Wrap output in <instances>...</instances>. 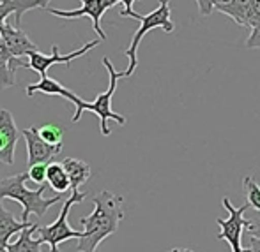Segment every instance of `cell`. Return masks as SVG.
Wrapping results in <instances>:
<instances>
[{"instance_id":"cell-1","label":"cell","mask_w":260,"mask_h":252,"mask_svg":"<svg viewBox=\"0 0 260 252\" xmlns=\"http://www.w3.org/2000/svg\"><path fill=\"white\" fill-rule=\"evenodd\" d=\"M94 212L87 217H80V226H83L85 236L78 240L76 252H96L101 242L117 233L120 221L124 219L122 196L110 191H101L92 198Z\"/></svg>"},{"instance_id":"cell-2","label":"cell","mask_w":260,"mask_h":252,"mask_svg":"<svg viewBox=\"0 0 260 252\" xmlns=\"http://www.w3.org/2000/svg\"><path fill=\"white\" fill-rule=\"evenodd\" d=\"M27 180V173H16L13 177L0 180V199H13V201L20 203L23 206V212H21V221L23 222H28L30 214L38 215L39 219L45 217L50 206L62 201V194H57L53 198H43L46 191L45 184L39 185V189H36V191H30L25 185Z\"/></svg>"},{"instance_id":"cell-3","label":"cell","mask_w":260,"mask_h":252,"mask_svg":"<svg viewBox=\"0 0 260 252\" xmlns=\"http://www.w3.org/2000/svg\"><path fill=\"white\" fill-rule=\"evenodd\" d=\"M133 18L140 20L142 25H140V28L135 32L133 39H131L129 48L124 51V53H126V57L129 58V65H127L126 71H122L124 78H129V76H133L135 69H137V65H138L137 50H138L140 41L145 37V34H149V32L154 30V28H163L167 34H172V32L175 30L174 23H172V11H170V2H168V0H159V6H157L152 13H149V14L135 13Z\"/></svg>"},{"instance_id":"cell-4","label":"cell","mask_w":260,"mask_h":252,"mask_svg":"<svg viewBox=\"0 0 260 252\" xmlns=\"http://www.w3.org/2000/svg\"><path fill=\"white\" fill-rule=\"evenodd\" d=\"M87 198V192H80V191H73V194L69 196L68 199L62 204L60 215L55 222L48 226H38L34 231L36 238L41 240L43 243H48L50 245V252H58V245L62 242H68V240H80L85 236V231H76V229L71 228L68 217H69V210H71L73 204L82 203L83 199Z\"/></svg>"},{"instance_id":"cell-5","label":"cell","mask_w":260,"mask_h":252,"mask_svg":"<svg viewBox=\"0 0 260 252\" xmlns=\"http://www.w3.org/2000/svg\"><path fill=\"white\" fill-rule=\"evenodd\" d=\"M103 65L106 67V71H108V78H110L108 89H106L103 94H100V96L96 97V101H92V102L83 101L82 113L83 111H92L94 115L100 116L101 134H103V136H110V134H112V131L108 129V120H115L119 125H124V123H126V118L112 109V97H113V94H115V90H117V81H119L120 78H124V72H117L108 57L103 58Z\"/></svg>"},{"instance_id":"cell-6","label":"cell","mask_w":260,"mask_h":252,"mask_svg":"<svg viewBox=\"0 0 260 252\" xmlns=\"http://www.w3.org/2000/svg\"><path fill=\"white\" fill-rule=\"evenodd\" d=\"M223 208L229 212L226 219H216V224L219 226V233L216 238L229 242L232 252H239L243 249V233L250 228L251 221L244 219V212L250 208V204L244 203L239 208L234 206V203L229 198H223Z\"/></svg>"},{"instance_id":"cell-7","label":"cell","mask_w":260,"mask_h":252,"mask_svg":"<svg viewBox=\"0 0 260 252\" xmlns=\"http://www.w3.org/2000/svg\"><path fill=\"white\" fill-rule=\"evenodd\" d=\"M100 45H101V39H94V41H89L87 45H83L80 50H75V51H71V53H68V55L58 53L57 46H52V55H45V53H41L39 50L32 51V53L28 55V67H30L32 71L38 72V74L46 76V72H48V69L52 67V65L66 64L69 67L75 58L83 57L87 51H90L92 48H96V46H100Z\"/></svg>"},{"instance_id":"cell-8","label":"cell","mask_w":260,"mask_h":252,"mask_svg":"<svg viewBox=\"0 0 260 252\" xmlns=\"http://www.w3.org/2000/svg\"><path fill=\"white\" fill-rule=\"evenodd\" d=\"M82 7L75 11H62V9H48L50 14L57 18H64V20H76V18H90L92 20V28L98 35H100L101 41L106 39V34L101 28V18H103L105 11L113 7L112 0H80Z\"/></svg>"},{"instance_id":"cell-9","label":"cell","mask_w":260,"mask_h":252,"mask_svg":"<svg viewBox=\"0 0 260 252\" xmlns=\"http://www.w3.org/2000/svg\"><path fill=\"white\" fill-rule=\"evenodd\" d=\"M21 136L27 141V166L36 164H48L52 162L55 155H58L62 150V145H52L45 141L39 134V127H28L21 131Z\"/></svg>"},{"instance_id":"cell-10","label":"cell","mask_w":260,"mask_h":252,"mask_svg":"<svg viewBox=\"0 0 260 252\" xmlns=\"http://www.w3.org/2000/svg\"><path fill=\"white\" fill-rule=\"evenodd\" d=\"M20 131L14 122V116L6 108H0V164L13 166Z\"/></svg>"},{"instance_id":"cell-11","label":"cell","mask_w":260,"mask_h":252,"mask_svg":"<svg viewBox=\"0 0 260 252\" xmlns=\"http://www.w3.org/2000/svg\"><path fill=\"white\" fill-rule=\"evenodd\" d=\"M25 92H27L28 97H32L34 94H38V92L39 94H46V96H60V97H64V99L71 101L73 104H75V115H73V122H78L80 116H82L83 99H80L75 92H71L69 89H66L60 81L50 78L48 74L41 76V79H39L38 83H30V85H27V90H25Z\"/></svg>"},{"instance_id":"cell-12","label":"cell","mask_w":260,"mask_h":252,"mask_svg":"<svg viewBox=\"0 0 260 252\" xmlns=\"http://www.w3.org/2000/svg\"><path fill=\"white\" fill-rule=\"evenodd\" d=\"M0 35H2L4 41V50L14 58L28 57L32 51H38L36 45L21 28L11 27L7 21L4 25H0Z\"/></svg>"},{"instance_id":"cell-13","label":"cell","mask_w":260,"mask_h":252,"mask_svg":"<svg viewBox=\"0 0 260 252\" xmlns=\"http://www.w3.org/2000/svg\"><path fill=\"white\" fill-rule=\"evenodd\" d=\"M36 7H41L39 0H0V25H4L7 18L14 14V27L20 28L21 16Z\"/></svg>"},{"instance_id":"cell-14","label":"cell","mask_w":260,"mask_h":252,"mask_svg":"<svg viewBox=\"0 0 260 252\" xmlns=\"http://www.w3.org/2000/svg\"><path fill=\"white\" fill-rule=\"evenodd\" d=\"M32 222H18L14 219L13 212H9L4 206L2 199H0V249H6L9 245V240L13 235L21 233L27 226H30Z\"/></svg>"},{"instance_id":"cell-15","label":"cell","mask_w":260,"mask_h":252,"mask_svg":"<svg viewBox=\"0 0 260 252\" xmlns=\"http://www.w3.org/2000/svg\"><path fill=\"white\" fill-rule=\"evenodd\" d=\"M18 67H28V62L14 58L6 50H0V90H6L14 85Z\"/></svg>"},{"instance_id":"cell-16","label":"cell","mask_w":260,"mask_h":252,"mask_svg":"<svg viewBox=\"0 0 260 252\" xmlns=\"http://www.w3.org/2000/svg\"><path fill=\"white\" fill-rule=\"evenodd\" d=\"M66 171L69 175V182H71V191H78L80 185H83L92 175L90 166L82 159H76V157H66L62 160Z\"/></svg>"},{"instance_id":"cell-17","label":"cell","mask_w":260,"mask_h":252,"mask_svg":"<svg viewBox=\"0 0 260 252\" xmlns=\"http://www.w3.org/2000/svg\"><path fill=\"white\" fill-rule=\"evenodd\" d=\"M251 2H253V0H230V2H226V4H218V6H214V11L226 14V16L236 21L239 27L246 28V20H248Z\"/></svg>"},{"instance_id":"cell-18","label":"cell","mask_w":260,"mask_h":252,"mask_svg":"<svg viewBox=\"0 0 260 252\" xmlns=\"http://www.w3.org/2000/svg\"><path fill=\"white\" fill-rule=\"evenodd\" d=\"M36 228H38L36 222H32L30 226H27V228L20 233L16 242L9 243V245L6 247L7 252H41V247L45 245V243H43L41 240L34 238Z\"/></svg>"},{"instance_id":"cell-19","label":"cell","mask_w":260,"mask_h":252,"mask_svg":"<svg viewBox=\"0 0 260 252\" xmlns=\"http://www.w3.org/2000/svg\"><path fill=\"white\" fill-rule=\"evenodd\" d=\"M46 182L48 185L58 194H64L71 189V182H69V175L66 171L62 162H48V175H46Z\"/></svg>"},{"instance_id":"cell-20","label":"cell","mask_w":260,"mask_h":252,"mask_svg":"<svg viewBox=\"0 0 260 252\" xmlns=\"http://www.w3.org/2000/svg\"><path fill=\"white\" fill-rule=\"evenodd\" d=\"M243 187L244 194H246V203L250 204V208L260 212V185L257 184V180L253 177H244Z\"/></svg>"},{"instance_id":"cell-21","label":"cell","mask_w":260,"mask_h":252,"mask_svg":"<svg viewBox=\"0 0 260 252\" xmlns=\"http://www.w3.org/2000/svg\"><path fill=\"white\" fill-rule=\"evenodd\" d=\"M39 134L45 141L52 145H62V140H64V133L58 125L55 123H46V125L39 127Z\"/></svg>"},{"instance_id":"cell-22","label":"cell","mask_w":260,"mask_h":252,"mask_svg":"<svg viewBox=\"0 0 260 252\" xmlns=\"http://www.w3.org/2000/svg\"><path fill=\"white\" fill-rule=\"evenodd\" d=\"M28 180H32L34 184H45L46 175H48V164H36L27 170Z\"/></svg>"},{"instance_id":"cell-23","label":"cell","mask_w":260,"mask_h":252,"mask_svg":"<svg viewBox=\"0 0 260 252\" xmlns=\"http://www.w3.org/2000/svg\"><path fill=\"white\" fill-rule=\"evenodd\" d=\"M258 23H260V0H253L250 7V13H248L246 30H251V28L257 27Z\"/></svg>"},{"instance_id":"cell-24","label":"cell","mask_w":260,"mask_h":252,"mask_svg":"<svg viewBox=\"0 0 260 252\" xmlns=\"http://www.w3.org/2000/svg\"><path fill=\"white\" fill-rule=\"evenodd\" d=\"M248 50H260V23L250 30V37L246 41Z\"/></svg>"},{"instance_id":"cell-25","label":"cell","mask_w":260,"mask_h":252,"mask_svg":"<svg viewBox=\"0 0 260 252\" xmlns=\"http://www.w3.org/2000/svg\"><path fill=\"white\" fill-rule=\"evenodd\" d=\"M137 2V0H112V4L115 6V4H122L124 9L122 13H120V16L122 18H133L135 11H133V4Z\"/></svg>"},{"instance_id":"cell-26","label":"cell","mask_w":260,"mask_h":252,"mask_svg":"<svg viewBox=\"0 0 260 252\" xmlns=\"http://www.w3.org/2000/svg\"><path fill=\"white\" fill-rule=\"evenodd\" d=\"M195 2L202 16H209L214 11V0H195Z\"/></svg>"},{"instance_id":"cell-27","label":"cell","mask_w":260,"mask_h":252,"mask_svg":"<svg viewBox=\"0 0 260 252\" xmlns=\"http://www.w3.org/2000/svg\"><path fill=\"white\" fill-rule=\"evenodd\" d=\"M250 233V236H255V238H260V219L258 221H251L250 228L246 229Z\"/></svg>"},{"instance_id":"cell-28","label":"cell","mask_w":260,"mask_h":252,"mask_svg":"<svg viewBox=\"0 0 260 252\" xmlns=\"http://www.w3.org/2000/svg\"><path fill=\"white\" fill-rule=\"evenodd\" d=\"M250 247H251V252H260V238H255V236H251Z\"/></svg>"},{"instance_id":"cell-29","label":"cell","mask_w":260,"mask_h":252,"mask_svg":"<svg viewBox=\"0 0 260 252\" xmlns=\"http://www.w3.org/2000/svg\"><path fill=\"white\" fill-rule=\"evenodd\" d=\"M41 2V9H48V4L52 2V0H39Z\"/></svg>"},{"instance_id":"cell-30","label":"cell","mask_w":260,"mask_h":252,"mask_svg":"<svg viewBox=\"0 0 260 252\" xmlns=\"http://www.w3.org/2000/svg\"><path fill=\"white\" fill-rule=\"evenodd\" d=\"M168 252H195V250H191V249H181V247H179V249H170Z\"/></svg>"},{"instance_id":"cell-31","label":"cell","mask_w":260,"mask_h":252,"mask_svg":"<svg viewBox=\"0 0 260 252\" xmlns=\"http://www.w3.org/2000/svg\"><path fill=\"white\" fill-rule=\"evenodd\" d=\"M230 2V0H214V6H218V4H226Z\"/></svg>"},{"instance_id":"cell-32","label":"cell","mask_w":260,"mask_h":252,"mask_svg":"<svg viewBox=\"0 0 260 252\" xmlns=\"http://www.w3.org/2000/svg\"><path fill=\"white\" fill-rule=\"evenodd\" d=\"M239 252H251V247H250V249H244V247H243V249H241Z\"/></svg>"},{"instance_id":"cell-33","label":"cell","mask_w":260,"mask_h":252,"mask_svg":"<svg viewBox=\"0 0 260 252\" xmlns=\"http://www.w3.org/2000/svg\"><path fill=\"white\" fill-rule=\"evenodd\" d=\"M0 252H7V249H0Z\"/></svg>"}]
</instances>
